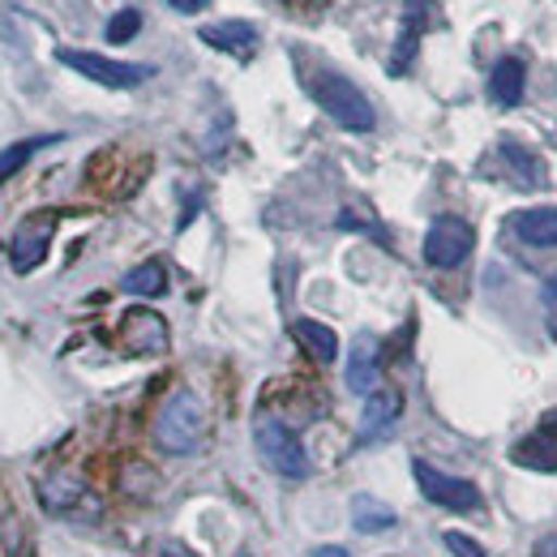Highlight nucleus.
I'll list each match as a JSON object with an SVG mask.
<instances>
[{
    "mask_svg": "<svg viewBox=\"0 0 557 557\" xmlns=\"http://www.w3.org/2000/svg\"><path fill=\"white\" fill-rule=\"evenodd\" d=\"M472 245H476V232H472L468 219H459V214H437V219L429 223V232H424V262H429L433 271H455V267L468 262Z\"/></svg>",
    "mask_w": 557,
    "mask_h": 557,
    "instance_id": "20e7f679",
    "label": "nucleus"
},
{
    "mask_svg": "<svg viewBox=\"0 0 557 557\" xmlns=\"http://www.w3.org/2000/svg\"><path fill=\"white\" fill-rule=\"evenodd\" d=\"M121 344H125V351H134V356L163 351L168 348V326H163V318H159V313H150V309H134V313H125V318H121Z\"/></svg>",
    "mask_w": 557,
    "mask_h": 557,
    "instance_id": "6e6552de",
    "label": "nucleus"
},
{
    "mask_svg": "<svg viewBox=\"0 0 557 557\" xmlns=\"http://www.w3.org/2000/svg\"><path fill=\"white\" fill-rule=\"evenodd\" d=\"M351 523H356V532L373 536V532L395 528V510H391V506H382L377 497H356V502H351Z\"/></svg>",
    "mask_w": 557,
    "mask_h": 557,
    "instance_id": "a211bd4d",
    "label": "nucleus"
},
{
    "mask_svg": "<svg viewBox=\"0 0 557 557\" xmlns=\"http://www.w3.org/2000/svg\"><path fill=\"white\" fill-rule=\"evenodd\" d=\"M313 99L322 103V112L335 121V125H344L348 134H369L373 125H377V112H373V103L364 99V90L348 82L344 73H318L313 77Z\"/></svg>",
    "mask_w": 557,
    "mask_h": 557,
    "instance_id": "f257e3e1",
    "label": "nucleus"
},
{
    "mask_svg": "<svg viewBox=\"0 0 557 557\" xmlns=\"http://www.w3.org/2000/svg\"><path fill=\"white\" fill-rule=\"evenodd\" d=\"M399 417H404V395H399V391H373V395L364 399L360 437H382Z\"/></svg>",
    "mask_w": 557,
    "mask_h": 557,
    "instance_id": "ddd939ff",
    "label": "nucleus"
},
{
    "mask_svg": "<svg viewBox=\"0 0 557 557\" xmlns=\"http://www.w3.org/2000/svg\"><path fill=\"white\" fill-rule=\"evenodd\" d=\"M510 232L532 245V249H554L557 245V210L554 207H536V210H519L510 214Z\"/></svg>",
    "mask_w": 557,
    "mask_h": 557,
    "instance_id": "f8f14e48",
    "label": "nucleus"
},
{
    "mask_svg": "<svg viewBox=\"0 0 557 557\" xmlns=\"http://www.w3.org/2000/svg\"><path fill=\"white\" fill-rule=\"evenodd\" d=\"M313 557H351V554L339 549V545H322V549H313Z\"/></svg>",
    "mask_w": 557,
    "mask_h": 557,
    "instance_id": "a878e982",
    "label": "nucleus"
},
{
    "mask_svg": "<svg viewBox=\"0 0 557 557\" xmlns=\"http://www.w3.org/2000/svg\"><path fill=\"white\" fill-rule=\"evenodd\" d=\"M57 138H26V141H13V146H4L0 150V185L17 172V168H26V159L35 154V150H44V146H52Z\"/></svg>",
    "mask_w": 557,
    "mask_h": 557,
    "instance_id": "aec40b11",
    "label": "nucleus"
},
{
    "mask_svg": "<svg viewBox=\"0 0 557 557\" xmlns=\"http://www.w3.org/2000/svg\"><path fill=\"white\" fill-rule=\"evenodd\" d=\"M510 455L528 472H557V417L545 420L536 433H528Z\"/></svg>",
    "mask_w": 557,
    "mask_h": 557,
    "instance_id": "1a4fd4ad",
    "label": "nucleus"
},
{
    "mask_svg": "<svg viewBox=\"0 0 557 557\" xmlns=\"http://www.w3.org/2000/svg\"><path fill=\"white\" fill-rule=\"evenodd\" d=\"M292 339L309 351L318 364H331L339 356V335L326 326V322H313V318H296L292 322Z\"/></svg>",
    "mask_w": 557,
    "mask_h": 557,
    "instance_id": "2eb2a0df",
    "label": "nucleus"
},
{
    "mask_svg": "<svg viewBox=\"0 0 557 557\" xmlns=\"http://www.w3.org/2000/svg\"><path fill=\"white\" fill-rule=\"evenodd\" d=\"M442 541H446V549H450L455 557H488L485 549H481L472 536H463V532H446Z\"/></svg>",
    "mask_w": 557,
    "mask_h": 557,
    "instance_id": "4be33fe9",
    "label": "nucleus"
},
{
    "mask_svg": "<svg viewBox=\"0 0 557 557\" xmlns=\"http://www.w3.org/2000/svg\"><path fill=\"white\" fill-rule=\"evenodd\" d=\"M52 227H57V214H30V219H22V227L9 236V262H13L17 275H30V271L48 258Z\"/></svg>",
    "mask_w": 557,
    "mask_h": 557,
    "instance_id": "0eeeda50",
    "label": "nucleus"
},
{
    "mask_svg": "<svg viewBox=\"0 0 557 557\" xmlns=\"http://www.w3.org/2000/svg\"><path fill=\"white\" fill-rule=\"evenodd\" d=\"M502 159H506V168L519 176V185H523V189H536V185L545 181L541 159H536L532 150H523L519 141H502Z\"/></svg>",
    "mask_w": 557,
    "mask_h": 557,
    "instance_id": "f3484780",
    "label": "nucleus"
},
{
    "mask_svg": "<svg viewBox=\"0 0 557 557\" xmlns=\"http://www.w3.org/2000/svg\"><path fill=\"white\" fill-rule=\"evenodd\" d=\"M163 557H198V554H194L189 545H181V541H168V545H163Z\"/></svg>",
    "mask_w": 557,
    "mask_h": 557,
    "instance_id": "b1692460",
    "label": "nucleus"
},
{
    "mask_svg": "<svg viewBox=\"0 0 557 557\" xmlns=\"http://www.w3.org/2000/svg\"><path fill=\"white\" fill-rule=\"evenodd\" d=\"M377 339L373 335H360L351 344V360H348V391L356 395H373L377 391Z\"/></svg>",
    "mask_w": 557,
    "mask_h": 557,
    "instance_id": "4468645a",
    "label": "nucleus"
},
{
    "mask_svg": "<svg viewBox=\"0 0 557 557\" xmlns=\"http://www.w3.org/2000/svg\"><path fill=\"white\" fill-rule=\"evenodd\" d=\"M207 433V412H202V399L194 391H176L163 412H159V424H154V442L168 450V455H189L198 450Z\"/></svg>",
    "mask_w": 557,
    "mask_h": 557,
    "instance_id": "f03ea898",
    "label": "nucleus"
},
{
    "mask_svg": "<svg viewBox=\"0 0 557 557\" xmlns=\"http://www.w3.org/2000/svg\"><path fill=\"white\" fill-rule=\"evenodd\" d=\"M429 13H433V4H429V0H404V35H399V44H395L391 73H408L412 57H417L420 35H424V26H429Z\"/></svg>",
    "mask_w": 557,
    "mask_h": 557,
    "instance_id": "9b49d317",
    "label": "nucleus"
},
{
    "mask_svg": "<svg viewBox=\"0 0 557 557\" xmlns=\"http://www.w3.org/2000/svg\"><path fill=\"white\" fill-rule=\"evenodd\" d=\"M523 86H528V65H523L519 57H502L497 70H493V77H488V95H493V103L515 108V103L523 99Z\"/></svg>",
    "mask_w": 557,
    "mask_h": 557,
    "instance_id": "dca6fc26",
    "label": "nucleus"
},
{
    "mask_svg": "<svg viewBox=\"0 0 557 557\" xmlns=\"http://www.w3.org/2000/svg\"><path fill=\"white\" fill-rule=\"evenodd\" d=\"M138 30H141L138 9H121V13L108 22V30H103V35H108V44H125V39H134Z\"/></svg>",
    "mask_w": 557,
    "mask_h": 557,
    "instance_id": "412c9836",
    "label": "nucleus"
},
{
    "mask_svg": "<svg viewBox=\"0 0 557 557\" xmlns=\"http://www.w3.org/2000/svg\"><path fill=\"white\" fill-rule=\"evenodd\" d=\"M412 472H417L420 493H424L429 502H437L442 510H455V515H476V510L485 506L481 488L472 485V481L446 476V472H437V468H433V463H424V459H417V463H412Z\"/></svg>",
    "mask_w": 557,
    "mask_h": 557,
    "instance_id": "423d86ee",
    "label": "nucleus"
},
{
    "mask_svg": "<svg viewBox=\"0 0 557 557\" xmlns=\"http://www.w3.org/2000/svg\"><path fill=\"white\" fill-rule=\"evenodd\" d=\"M253 442H258V455L267 459V468L287 476V481H305L309 476V455L300 446V437L275 417H262L253 424Z\"/></svg>",
    "mask_w": 557,
    "mask_h": 557,
    "instance_id": "7ed1b4c3",
    "label": "nucleus"
},
{
    "mask_svg": "<svg viewBox=\"0 0 557 557\" xmlns=\"http://www.w3.org/2000/svg\"><path fill=\"white\" fill-rule=\"evenodd\" d=\"M541 305H545V318H549V331H554V339H557V275L545 278V287H541Z\"/></svg>",
    "mask_w": 557,
    "mask_h": 557,
    "instance_id": "5701e85b",
    "label": "nucleus"
},
{
    "mask_svg": "<svg viewBox=\"0 0 557 557\" xmlns=\"http://www.w3.org/2000/svg\"><path fill=\"white\" fill-rule=\"evenodd\" d=\"M198 39L214 52H232V57H249L258 48V26L253 22H210L198 30Z\"/></svg>",
    "mask_w": 557,
    "mask_h": 557,
    "instance_id": "9d476101",
    "label": "nucleus"
},
{
    "mask_svg": "<svg viewBox=\"0 0 557 557\" xmlns=\"http://www.w3.org/2000/svg\"><path fill=\"white\" fill-rule=\"evenodd\" d=\"M121 287H125L129 296H159V292L168 287V271H163L159 262H141V267H134L129 275L121 278Z\"/></svg>",
    "mask_w": 557,
    "mask_h": 557,
    "instance_id": "6ab92c4d",
    "label": "nucleus"
},
{
    "mask_svg": "<svg viewBox=\"0 0 557 557\" xmlns=\"http://www.w3.org/2000/svg\"><path fill=\"white\" fill-rule=\"evenodd\" d=\"M61 65L77 70L82 77L108 86V90H134L150 77V65H129V61H112V57H99V52H77V48H61L57 52Z\"/></svg>",
    "mask_w": 557,
    "mask_h": 557,
    "instance_id": "39448f33",
    "label": "nucleus"
},
{
    "mask_svg": "<svg viewBox=\"0 0 557 557\" xmlns=\"http://www.w3.org/2000/svg\"><path fill=\"white\" fill-rule=\"evenodd\" d=\"M172 9H181V13H198V9H207L210 0H168Z\"/></svg>",
    "mask_w": 557,
    "mask_h": 557,
    "instance_id": "393cba45",
    "label": "nucleus"
}]
</instances>
